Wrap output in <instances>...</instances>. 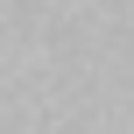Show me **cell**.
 <instances>
[]
</instances>
